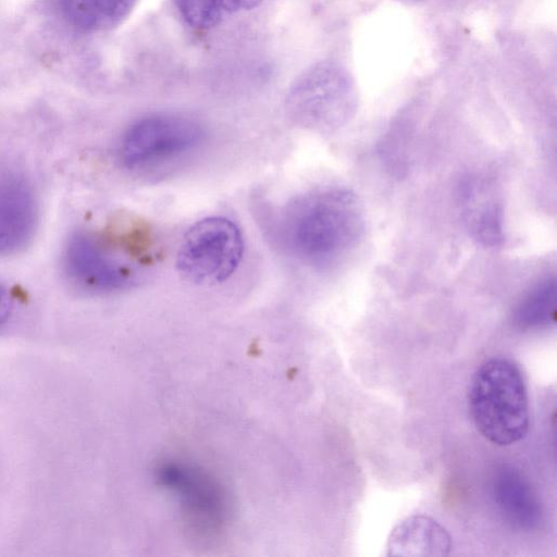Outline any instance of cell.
<instances>
[{
  "instance_id": "cell-11",
  "label": "cell",
  "mask_w": 557,
  "mask_h": 557,
  "mask_svg": "<svg viewBox=\"0 0 557 557\" xmlns=\"http://www.w3.org/2000/svg\"><path fill=\"white\" fill-rule=\"evenodd\" d=\"M136 0H60L64 20L82 32H103L121 24Z\"/></svg>"
},
{
  "instance_id": "cell-4",
  "label": "cell",
  "mask_w": 557,
  "mask_h": 557,
  "mask_svg": "<svg viewBox=\"0 0 557 557\" xmlns=\"http://www.w3.org/2000/svg\"><path fill=\"white\" fill-rule=\"evenodd\" d=\"M203 139V128L190 119L149 115L137 120L124 132L119 158L129 170L151 169L194 151Z\"/></svg>"
},
{
  "instance_id": "cell-1",
  "label": "cell",
  "mask_w": 557,
  "mask_h": 557,
  "mask_svg": "<svg viewBox=\"0 0 557 557\" xmlns=\"http://www.w3.org/2000/svg\"><path fill=\"white\" fill-rule=\"evenodd\" d=\"M363 212L347 188L305 193L283 208L277 235L284 249L300 262L319 269L346 257L363 233Z\"/></svg>"
},
{
  "instance_id": "cell-2",
  "label": "cell",
  "mask_w": 557,
  "mask_h": 557,
  "mask_svg": "<svg viewBox=\"0 0 557 557\" xmlns=\"http://www.w3.org/2000/svg\"><path fill=\"white\" fill-rule=\"evenodd\" d=\"M468 404L476 430L488 442L509 446L525 437L528 392L520 369L510 359L493 357L480 364L470 381Z\"/></svg>"
},
{
  "instance_id": "cell-9",
  "label": "cell",
  "mask_w": 557,
  "mask_h": 557,
  "mask_svg": "<svg viewBox=\"0 0 557 557\" xmlns=\"http://www.w3.org/2000/svg\"><path fill=\"white\" fill-rule=\"evenodd\" d=\"M493 493L499 511L511 525L527 532L540 528L542 506L528 480L517 469L502 467L494 479Z\"/></svg>"
},
{
  "instance_id": "cell-8",
  "label": "cell",
  "mask_w": 557,
  "mask_h": 557,
  "mask_svg": "<svg viewBox=\"0 0 557 557\" xmlns=\"http://www.w3.org/2000/svg\"><path fill=\"white\" fill-rule=\"evenodd\" d=\"M37 223L35 197L29 186L14 175H0V253L24 248Z\"/></svg>"
},
{
  "instance_id": "cell-7",
  "label": "cell",
  "mask_w": 557,
  "mask_h": 557,
  "mask_svg": "<svg viewBox=\"0 0 557 557\" xmlns=\"http://www.w3.org/2000/svg\"><path fill=\"white\" fill-rule=\"evenodd\" d=\"M329 69L315 67L292 87L286 107L290 117L301 126L327 129L342 120L343 99L337 82Z\"/></svg>"
},
{
  "instance_id": "cell-15",
  "label": "cell",
  "mask_w": 557,
  "mask_h": 557,
  "mask_svg": "<svg viewBox=\"0 0 557 557\" xmlns=\"http://www.w3.org/2000/svg\"><path fill=\"white\" fill-rule=\"evenodd\" d=\"M12 308L9 290L0 283V325L8 319Z\"/></svg>"
},
{
  "instance_id": "cell-5",
  "label": "cell",
  "mask_w": 557,
  "mask_h": 557,
  "mask_svg": "<svg viewBox=\"0 0 557 557\" xmlns=\"http://www.w3.org/2000/svg\"><path fill=\"white\" fill-rule=\"evenodd\" d=\"M64 268L71 281L96 293H112L134 286L135 267L106 239L81 232L71 237L64 250Z\"/></svg>"
},
{
  "instance_id": "cell-10",
  "label": "cell",
  "mask_w": 557,
  "mask_h": 557,
  "mask_svg": "<svg viewBox=\"0 0 557 557\" xmlns=\"http://www.w3.org/2000/svg\"><path fill=\"white\" fill-rule=\"evenodd\" d=\"M451 549V539L436 520L424 515L404 519L392 530L387 556L443 557Z\"/></svg>"
},
{
  "instance_id": "cell-14",
  "label": "cell",
  "mask_w": 557,
  "mask_h": 557,
  "mask_svg": "<svg viewBox=\"0 0 557 557\" xmlns=\"http://www.w3.org/2000/svg\"><path fill=\"white\" fill-rule=\"evenodd\" d=\"M556 321V281L554 277L537 283L520 301L515 322L524 330L546 327Z\"/></svg>"
},
{
  "instance_id": "cell-3",
  "label": "cell",
  "mask_w": 557,
  "mask_h": 557,
  "mask_svg": "<svg viewBox=\"0 0 557 557\" xmlns=\"http://www.w3.org/2000/svg\"><path fill=\"white\" fill-rule=\"evenodd\" d=\"M244 255V238L232 220L208 216L185 233L176 256L180 275L196 285L211 286L230 278Z\"/></svg>"
},
{
  "instance_id": "cell-6",
  "label": "cell",
  "mask_w": 557,
  "mask_h": 557,
  "mask_svg": "<svg viewBox=\"0 0 557 557\" xmlns=\"http://www.w3.org/2000/svg\"><path fill=\"white\" fill-rule=\"evenodd\" d=\"M158 479L173 491L187 520L199 531H219L226 519L227 503L221 486L201 470L177 463L163 465Z\"/></svg>"
},
{
  "instance_id": "cell-13",
  "label": "cell",
  "mask_w": 557,
  "mask_h": 557,
  "mask_svg": "<svg viewBox=\"0 0 557 557\" xmlns=\"http://www.w3.org/2000/svg\"><path fill=\"white\" fill-rule=\"evenodd\" d=\"M183 20L194 28L208 29L242 11L257 7L261 0H174Z\"/></svg>"
},
{
  "instance_id": "cell-12",
  "label": "cell",
  "mask_w": 557,
  "mask_h": 557,
  "mask_svg": "<svg viewBox=\"0 0 557 557\" xmlns=\"http://www.w3.org/2000/svg\"><path fill=\"white\" fill-rule=\"evenodd\" d=\"M482 183L468 186L467 223L475 239L485 245H497L503 240L502 211Z\"/></svg>"
}]
</instances>
